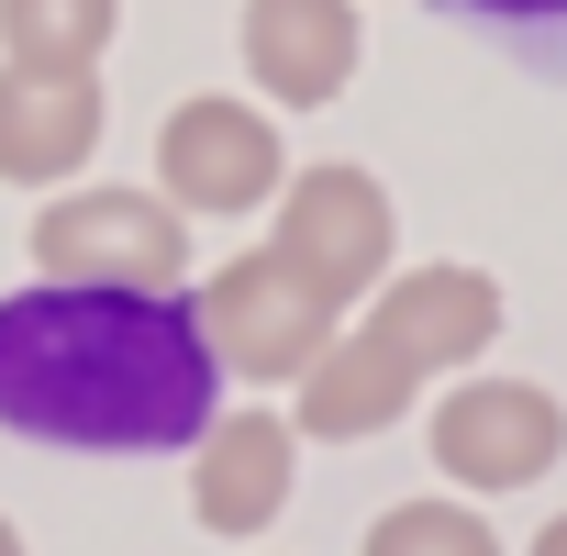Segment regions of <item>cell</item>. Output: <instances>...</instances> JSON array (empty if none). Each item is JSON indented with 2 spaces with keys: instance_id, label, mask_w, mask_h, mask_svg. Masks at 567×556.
Here are the masks:
<instances>
[{
  "instance_id": "7",
  "label": "cell",
  "mask_w": 567,
  "mask_h": 556,
  "mask_svg": "<svg viewBox=\"0 0 567 556\" xmlns=\"http://www.w3.org/2000/svg\"><path fill=\"white\" fill-rule=\"evenodd\" d=\"M156 178H167V212H256L278 200L290 156H278V123L245 112V101H178L167 134H156Z\"/></svg>"
},
{
  "instance_id": "16",
  "label": "cell",
  "mask_w": 567,
  "mask_h": 556,
  "mask_svg": "<svg viewBox=\"0 0 567 556\" xmlns=\"http://www.w3.org/2000/svg\"><path fill=\"white\" fill-rule=\"evenodd\" d=\"M0 556H23V534H12V523H0Z\"/></svg>"
},
{
  "instance_id": "12",
  "label": "cell",
  "mask_w": 567,
  "mask_h": 556,
  "mask_svg": "<svg viewBox=\"0 0 567 556\" xmlns=\"http://www.w3.org/2000/svg\"><path fill=\"white\" fill-rule=\"evenodd\" d=\"M123 0H0V56L23 79H101Z\"/></svg>"
},
{
  "instance_id": "1",
  "label": "cell",
  "mask_w": 567,
  "mask_h": 556,
  "mask_svg": "<svg viewBox=\"0 0 567 556\" xmlns=\"http://www.w3.org/2000/svg\"><path fill=\"white\" fill-rule=\"evenodd\" d=\"M212 379L223 368L200 357L189 301L56 290V278L0 301V423L34 445H90V456L200 445Z\"/></svg>"
},
{
  "instance_id": "2",
  "label": "cell",
  "mask_w": 567,
  "mask_h": 556,
  "mask_svg": "<svg viewBox=\"0 0 567 556\" xmlns=\"http://www.w3.org/2000/svg\"><path fill=\"white\" fill-rule=\"evenodd\" d=\"M34 267L56 290H134V301H178L189 278V223L156 189H68L34 212Z\"/></svg>"
},
{
  "instance_id": "5",
  "label": "cell",
  "mask_w": 567,
  "mask_h": 556,
  "mask_svg": "<svg viewBox=\"0 0 567 556\" xmlns=\"http://www.w3.org/2000/svg\"><path fill=\"white\" fill-rule=\"evenodd\" d=\"M567 456V412L534 379H456L434 401V467L456 490H534Z\"/></svg>"
},
{
  "instance_id": "11",
  "label": "cell",
  "mask_w": 567,
  "mask_h": 556,
  "mask_svg": "<svg viewBox=\"0 0 567 556\" xmlns=\"http://www.w3.org/2000/svg\"><path fill=\"white\" fill-rule=\"evenodd\" d=\"M412 401H423L412 368H390L368 334H334V346L301 368V401L278 412V423H290V434H323V445H357V434H390Z\"/></svg>"
},
{
  "instance_id": "14",
  "label": "cell",
  "mask_w": 567,
  "mask_h": 556,
  "mask_svg": "<svg viewBox=\"0 0 567 556\" xmlns=\"http://www.w3.org/2000/svg\"><path fill=\"white\" fill-rule=\"evenodd\" d=\"M467 12H489V23H567V0H467Z\"/></svg>"
},
{
  "instance_id": "10",
  "label": "cell",
  "mask_w": 567,
  "mask_h": 556,
  "mask_svg": "<svg viewBox=\"0 0 567 556\" xmlns=\"http://www.w3.org/2000/svg\"><path fill=\"white\" fill-rule=\"evenodd\" d=\"M90 145H101V79L0 68V178L12 189H56L68 167H90Z\"/></svg>"
},
{
  "instance_id": "6",
  "label": "cell",
  "mask_w": 567,
  "mask_h": 556,
  "mask_svg": "<svg viewBox=\"0 0 567 556\" xmlns=\"http://www.w3.org/2000/svg\"><path fill=\"white\" fill-rule=\"evenodd\" d=\"M501 334V290H489V267H390L379 290H368V346L412 379H445V368H478Z\"/></svg>"
},
{
  "instance_id": "15",
  "label": "cell",
  "mask_w": 567,
  "mask_h": 556,
  "mask_svg": "<svg viewBox=\"0 0 567 556\" xmlns=\"http://www.w3.org/2000/svg\"><path fill=\"white\" fill-rule=\"evenodd\" d=\"M523 556H567V512H556V523H545V534H534Z\"/></svg>"
},
{
  "instance_id": "3",
  "label": "cell",
  "mask_w": 567,
  "mask_h": 556,
  "mask_svg": "<svg viewBox=\"0 0 567 556\" xmlns=\"http://www.w3.org/2000/svg\"><path fill=\"white\" fill-rule=\"evenodd\" d=\"M390 245H401V212L368 167H301L278 178V223H267V267H290L323 312L368 301L390 278Z\"/></svg>"
},
{
  "instance_id": "9",
  "label": "cell",
  "mask_w": 567,
  "mask_h": 556,
  "mask_svg": "<svg viewBox=\"0 0 567 556\" xmlns=\"http://www.w3.org/2000/svg\"><path fill=\"white\" fill-rule=\"evenodd\" d=\"M290 456H301V434L278 423V412H212L200 423V467H189V512L212 523V534H267L278 512H290Z\"/></svg>"
},
{
  "instance_id": "13",
  "label": "cell",
  "mask_w": 567,
  "mask_h": 556,
  "mask_svg": "<svg viewBox=\"0 0 567 556\" xmlns=\"http://www.w3.org/2000/svg\"><path fill=\"white\" fill-rule=\"evenodd\" d=\"M368 556H501V534L467 501H401L368 523Z\"/></svg>"
},
{
  "instance_id": "8",
  "label": "cell",
  "mask_w": 567,
  "mask_h": 556,
  "mask_svg": "<svg viewBox=\"0 0 567 556\" xmlns=\"http://www.w3.org/2000/svg\"><path fill=\"white\" fill-rule=\"evenodd\" d=\"M234 34H245V79H256L267 101H290V112L334 101V90L357 79V56H368L357 0H245Z\"/></svg>"
},
{
  "instance_id": "4",
  "label": "cell",
  "mask_w": 567,
  "mask_h": 556,
  "mask_svg": "<svg viewBox=\"0 0 567 556\" xmlns=\"http://www.w3.org/2000/svg\"><path fill=\"white\" fill-rule=\"evenodd\" d=\"M189 334L212 368H245V379H301L323 346H334V312L301 290L290 267H267V256H234L212 267V290L189 301Z\"/></svg>"
}]
</instances>
